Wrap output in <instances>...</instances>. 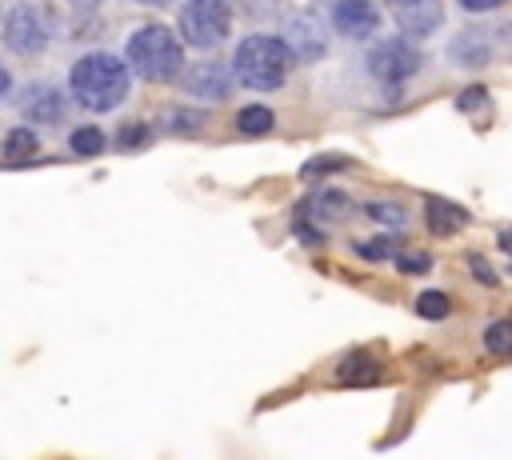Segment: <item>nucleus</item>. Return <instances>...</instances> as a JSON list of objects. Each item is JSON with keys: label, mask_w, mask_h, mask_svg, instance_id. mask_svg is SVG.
<instances>
[{"label": "nucleus", "mask_w": 512, "mask_h": 460, "mask_svg": "<svg viewBox=\"0 0 512 460\" xmlns=\"http://www.w3.org/2000/svg\"><path fill=\"white\" fill-rule=\"evenodd\" d=\"M0 36H4V48H8V52L32 60V56H40V52L52 44V20H48V12H44L40 4L20 0V4H12V8L4 12Z\"/></svg>", "instance_id": "nucleus-5"}, {"label": "nucleus", "mask_w": 512, "mask_h": 460, "mask_svg": "<svg viewBox=\"0 0 512 460\" xmlns=\"http://www.w3.org/2000/svg\"><path fill=\"white\" fill-rule=\"evenodd\" d=\"M124 64L152 84H168L184 68V44L168 24H140L128 32Z\"/></svg>", "instance_id": "nucleus-3"}, {"label": "nucleus", "mask_w": 512, "mask_h": 460, "mask_svg": "<svg viewBox=\"0 0 512 460\" xmlns=\"http://www.w3.org/2000/svg\"><path fill=\"white\" fill-rule=\"evenodd\" d=\"M448 308H452V304H448L444 292H420V296H416V312H420L424 320H444Z\"/></svg>", "instance_id": "nucleus-20"}, {"label": "nucleus", "mask_w": 512, "mask_h": 460, "mask_svg": "<svg viewBox=\"0 0 512 460\" xmlns=\"http://www.w3.org/2000/svg\"><path fill=\"white\" fill-rule=\"evenodd\" d=\"M432 256L428 252H416V256H400V272H428Z\"/></svg>", "instance_id": "nucleus-27"}, {"label": "nucleus", "mask_w": 512, "mask_h": 460, "mask_svg": "<svg viewBox=\"0 0 512 460\" xmlns=\"http://www.w3.org/2000/svg\"><path fill=\"white\" fill-rule=\"evenodd\" d=\"M36 148H40V144H36V132H32L28 124H16V128H8V136H4V148H0V152H4V160H8V164H20V160H32V156H36Z\"/></svg>", "instance_id": "nucleus-14"}, {"label": "nucleus", "mask_w": 512, "mask_h": 460, "mask_svg": "<svg viewBox=\"0 0 512 460\" xmlns=\"http://www.w3.org/2000/svg\"><path fill=\"white\" fill-rule=\"evenodd\" d=\"M68 8H76V12H96V8H104L108 0H64Z\"/></svg>", "instance_id": "nucleus-30"}, {"label": "nucleus", "mask_w": 512, "mask_h": 460, "mask_svg": "<svg viewBox=\"0 0 512 460\" xmlns=\"http://www.w3.org/2000/svg\"><path fill=\"white\" fill-rule=\"evenodd\" d=\"M376 376H380V368L372 364V356H368V352H352V356H344V360H340V380L368 384V380H376Z\"/></svg>", "instance_id": "nucleus-18"}, {"label": "nucleus", "mask_w": 512, "mask_h": 460, "mask_svg": "<svg viewBox=\"0 0 512 460\" xmlns=\"http://www.w3.org/2000/svg\"><path fill=\"white\" fill-rule=\"evenodd\" d=\"M0 12H4V8H0Z\"/></svg>", "instance_id": "nucleus-33"}, {"label": "nucleus", "mask_w": 512, "mask_h": 460, "mask_svg": "<svg viewBox=\"0 0 512 460\" xmlns=\"http://www.w3.org/2000/svg\"><path fill=\"white\" fill-rule=\"evenodd\" d=\"M68 92L88 112H116L132 92V68L112 52H84L68 68Z\"/></svg>", "instance_id": "nucleus-1"}, {"label": "nucleus", "mask_w": 512, "mask_h": 460, "mask_svg": "<svg viewBox=\"0 0 512 460\" xmlns=\"http://www.w3.org/2000/svg\"><path fill=\"white\" fill-rule=\"evenodd\" d=\"M344 164H348L344 156H320V160H308L304 164V176L312 180V176H324V168H344Z\"/></svg>", "instance_id": "nucleus-24"}, {"label": "nucleus", "mask_w": 512, "mask_h": 460, "mask_svg": "<svg viewBox=\"0 0 512 460\" xmlns=\"http://www.w3.org/2000/svg\"><path fill=\"white\" fill-rule=\"evenodd\" d=\"M448 56H452L460 68L480 72V68L492 60V40H488V32H484V28H464V32L448 44Z\"/></svg>", "instance_id": "nucleus-12"}, {"label": "nucleus", "mask_w": 512, "mask_h": 460, "mask_svg": "<svg viewBox=\"0 0 512 460\" xmlns=\"http://www.w3.org/2000/svg\"><path fill=\"white\" fill-rule=\"evenodd\" d=\"M144 136H148V128H144V124H132V128L124 124V128H120V144H124V148H136V144H144Z\"/></svg>", "instance_id": "nucleus-26"}, {"label": "nucleus", "mask_w": 512, "mask_h": 460, "mask_svg": "<svg viewBox=\"0 0 512 460\" xmlns=\"http://www.w3.org/2000/svg\"><path fill=\"white\" fill-rule=\"evenodd\" d=\"M308 212L324 224V220H344L348 212H352V200L344 196V192H336V188H328V192H316L312 200H308Z\"/></svg>", "instance_id": "nucleus-15"}, {"label": "nucleus", "mask_w": 512, "mask_h": 460, "mask_svg": "<svg viewBox=\"0 0 512 460\" xmlns=\"http://www.w3.org/2000/svg\"><path fill=\"white\" fill-rule=\"evenodd\" d=\"M424 208H428V228H432L436 236L460 232V228L468 224V212H464L460 204H448V200H428Z\"/></svg>", "instance_id": "nucleus-13"}, {"label": "nucleus", "mask_w": 512, "mask_h": 460, "mask_svg": "<svg viewBox=\"0 0 512 460\" xmlns=\"http://www.w3.org/2000/svg\"><path fill=\"white\" fill-rule=\"evenodd\" d=\"M384 8L408 40H428L444 24V0H384Z\"/></svg>", "instance_id": "nucleus-7"}, {"label": "nucleus", "mask_w": 512, "mask_h": 460, "mask_svg": "<svg viewBox=\"0 0 512 460\" xmlns=\"http://www.w3.org/2000/svg\"><path fill=\"white\" fill-rule=\"evenodd\" d=\"M272 124H276V116H272L268 104H244L236 112V128L244 136H264V132H272Z\"/></svg>", "instance_id": "nucleus-16"}, {"label": "nucleus", "mask_w": 512, "mask_h": 460, "mask_svg": "<svg viewBox=\"0 0 512 460\" xmlns=\"http://www.w3.org/2000/svg\"><path fill=\"white\" fill-rule=\"evenodd\" d=\"M368 76L380 80V84H404L420 72L424 64V52L408 40V36H384L368 48Z\"/></svg>", "instance_id": "nucleus-6"}, {"label": "nucleus", "mask_w": 512, "mask_h": 460, "mask_svg": "<svg viewBox=\"0 0 512 460\" xmlns=\"http://www.w3.org/2000/svg\"><path fill=\"white\" fill-rule=\"evenodd\" d=\"M464 12H492V8H500L504 0H456Z\"/></svg>", "instance_id": "nucleus-28"}, {"label": "nucleus", "mask_w": 512, "mask_h": 460, "mask_svg": "<svg viewBox=\"0 0 512 460\" xmlns=\"http://www.w3.org/2000/svg\"><path fill=\"white\" fill-rule=\"evenodd\" d=\"M356 252L368 260H384V256H392V236H376L372 244H356Z\"/></svg>", "instance_id": "nucleus-22"}, {"label": "nucleus", "mask_w": 512, "mask_h": 460, "mask_svg": "<svg viewBox=\"0 0 512 460\" xmlns=\"http://www.w3.org/2000/svg\"><path fill=\"white\" fill-rule=\"evenodd\" d=\"M232 12H240V16H272L276 12V0H236Z\"/></svg>", "instance_id": "nucleus-23"}, {"label": "nucleus", "mask_w": 512, "mask_h": 460, "mask_svg": "<svg viewBox=\"0 0 512 460\" xmlns=\"http://www.w3.org/2000/svg\"><path fill=\"white\" fill-rule=\"evenodd\" d=\"M232 32V8L224 0H184L176 12V36L192 48H220Z\"/></svg>", "instance_id": "nucleus-4"}, {"label": "nucleus", "mask_w": 512, "mask_h": 460, "mask_svg": "<svg viewBox=\"0 0 512 460\" xmlns=\"http://www.w3.org/2000/svg\"><path fill=\"white\" fill-rule=\"evenodd\" d=\"M456 104H460L464 112H476V104H480V108L488 104V92H484V88H468V92H460V100H456Z\"/></svg>", "instance_id": "nucleus-25"}, {"label": "nucleus", "mask_w": 512, "mask_h": 460, "mask_svg": "<svg viewBox=\"0 0 512 460\" xmlns=\"http://www.w3.org/2000/svg\"><path fill=\"white\" fill-rule=\"evenodd\" d=\"M284 44L292 56L300 60H320L328 52V24L320 20V12L304 8V12H292L288 16V28H284Z\"/></svg>", "instance_id": "nucleus-8"}, {"label": "nucleus", "mask_w": 512, "mask_h": 460, "mask_svg": "<svg viewBox=\"0 0 512 460\" xmlns=\"http://www.w3.org/2000/svg\"><path fill=\"white\" fill-rule=\"evenodd\" d=\"M136 4H144V8H168V4H176V0H136Z\"/></svg>", "instance_id": "nucleus-32"}, {"label": "nucleus", "mask_w": 512, "mask_h": 460, "mask_svg": "<svg viewBox=\"0 0 512 460\" xmlns=\"http://www.w3.org/2000/svg\"><path fill=\"white\" fill-rule=\"evenodd\" d=\"M20 112H24L32 124H60L64 112H68V104H64V92H60V88H52V84H32V88H24V96H20Z\"/></svg>", "instance_id": "nucleus-11"}, {"label": "nucleus", "mask_w": 512, "mask_h": 460, "mask_svg": "<svg viewBox=\"0 0 512 460\" xmlns=\"http://www.w3.org/2000/svg\"><path fill=\"white\" fill-rule=\"evenodd\" d=\"M8 92H12V72H8V64L0 60V100H4Z\"/></svg>", "instance_id": "nucleus-31"}, {"label": "nucleus", "mask_w": 512, "mask_h": 460, "mask_svg": "<svg viewBox=\"0 0 512 460\" xmlns=\"http://www.w3.org/2000/svg\"><path fill=\"white\" fill-rule=\"evenodd\" d=\"M468 264H472V276H476V280H484V284H496V276H492V272H488V264H484V260H480V256H472V260H468Z\"/></svg>", "instance_id": "nucleus-29"}, {"label": "nucleus", "mask_w": 512, "mask_h": 460, "mask_svg": "<svg viewBox=\"0 0 512 460\" xmlns=\"http://www.w3.org/2000/svg\"><path fill=\"white\" fill-rule=\"evenodd\" d=\"M332 28L348 40H368L380 28V8L372 0H336L332 4Z\"/></svg>", "instance_id": "nucleus-10"}, {"label": "nucleus", "mask_w": 512, "mask_h": 460, "mask_svg": "<svg viewBox=\"0 0 512 460\" xmlns=\"http://www.w3.org/2000/svg\"><path fill=\"white\" fill-rule=\"evenodd\" d=\"M104 132L96 128V124H80V128H72V136H68V148L76 152V156H96V152H104Z\"/></svg>", "instance_id": "nucleus-19"}, {"label": "nucleus", "mask_w": 512, "mask_h": 460, "mask_svg": "<svg viewBox=\"0 0 512 460\" xmlns=\"http://www.w3.org/2000/svg\"><path fill=\"white\" fill-rule=\"evenodd\" d=\"M288 68H292V52H288L284 36H272V32H252L232 52V76L256 92L284 88Z\"/></svg>", "instance_id": "nucleus-2"}, {"label": "nucleus", "mask_w": 512, "mask_h": 460, "mask_svg": "<svg viewBox=\"0 0 512 460\" xmlns=\"http://www.w3.org/2000/svg\"><path fill=\"white\" fill-rule=\"evenodd\" d=\"M484 344L492 356H508L512 352V324L508 320H496L488 332H484Z\"/></svg>", "instance_id": "nucleus-21"}, {"label": "nucleus", "mask_w": 512, "mask_h": 460, "mask_svg": "<svg viewBox=\"0 0 512 460\" xmlns=\"http://www.w3.org/2000/svg\"><path fill=\"white\" fill-rule=\"evenodd\" d=\"M364 216L372 224H384V228H404L408 224V208L400 200H368L364 204Z\"/></svg>", "instance_id": "nucleus-17"}, {"label": "nucleus", "mask_w": 512, "mask_h": 460, "mask_svg": "<svg viewBox=\"0 0 512 460\" xmlns=\"http://www.w3.org/2000/svg\"><path fill=\"white\" fill-rule=\"evenodd\" d=\"M176 76H180L184 92L196 96V100L216 104V100H228V92H232V68H224L220 60H200L192 68H180Z\"/></svg>", "instance_id": "nucleus-9"}]
</instances>
